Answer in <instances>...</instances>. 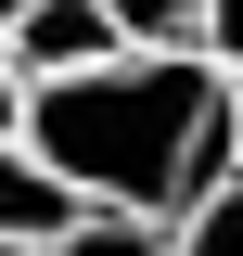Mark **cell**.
Returning a JSON list of instances; mask_svg holds the SVG:
<instances>
[{
	"mask_svg": "<svg viewBox=\"0 0 243 256\" xmlns=\"http://www.w3.org/2000/svg\"><path fill=\"white\" fill-rule=\"evenodd\" d=\"M26 154L90 218H180L205 180H230V77L205 52H116L26 102Z\"/></svg>",
	"mask_w": 243,
	"mask_h": 256,
	"instance_id": "6da1fadb",
	"label": "cell"
},
{
	"mask_svg": "<svg viewBox=\"0 0 243 256\" xmlns=\"http://www.w3.org/2000/svg\"><path fill=\"white\" fill-rule=\"evenodd\" d=\"M0 52H13L38 90H52V77H90V64H116L128 38H116V13H102V0H26V26L0 38Z\"/></svg>",
	"mask_w": 243,
	"mask_h": 256,
	"instance_id": "7a4b0ae2",
	"label": "cell"
},
{
	"mask_svg": "<svg viewBox=\"0 0 243 256\" xmlns=\"http://www.w3.org/2000/svg\"><path fill=\"white\" fill-rule=\"evenodd\" d=\"M77 218H90V205H77V192H64L26 141H0V244H64Z\"/></svg>",
	"mask_w": 243,
	"mask_h": 256,
	"instance_id": "3957f363",
	"label": "cell"
},
{
	"mask_svg": "<svg viewBox=\"0 0 243 256\" xmlns=\"http://www.w3.org/2000/svg\"><path fill=\"white\" fill-rule=\"evenodd\" d=\"M166 244L180 256H243V180H205L180 218H166Z\"/></svg>",
	"mask_w": 243,
	"mask_h": 256,
	"instance_id": "277c9868",
	"label": "cell"
},
{
	"mask_svg": "<svg viewBox=\"0 0 243 256\" xmlns=\"http://www.w3.org/2000/svg\"><path fill=\"white\" fill-rule=\"evenodd\" d=\"M128 52H205V0H102Z\"/></svg>",
	"mask_w": 243,
	"mask_h": 256,
	"instance_id": "5b68a950",
	"label": "cell"
},
{
	"mask_svg": "<svg viewBox=\"0 0 243 256\" xmlns=\"http://www.w3.org/2000/svg\"><path fill=\"white\" fill-rule=\"evenodd\" d=\"M52 256H180V244H166V218H77Z\"/></svg>",
	"mask_w": 243,
	"mask_h": 256,
	"instance_id": "8992f818",
	"label": "cell"
},
{
	"mask_svg": "<svg viewBox=\"0 0 243 256\" xmlns=\"http://www.w3.org/2000/svg\"><path fill=\"white\" fill-rule=\"evenodd\" d=\"M205 64L243 77V0H205Z\"/></svg>",
	"mask_w": 243,
	"mask_h": 256,
	"instance_id": "52a82bcc",
	"label": "cell"
},
{
	"mask_svg": "<svg viewBox=\"0 0 243 256\" xmlns=\"http://www.w3.org/2000/svg\"><path fill=\"white\" fill-rule=\"evenodd\" d=\"M26 102H38V77H26L13 52H0V141H26Z\"/></svg>",
	"mask_w": 243,
	"mask_h": 256,
	"instance_id": "ba28073f",
	"label": "cell"
},
{
	"mask_svg": "<svg viewBox=\"0 0 243 256\" xmlns=\"http://www.w3.org/2000/svg\"><path fill=\"white\" fill-rule=\"evenodd\" d=\"M230 180H243V77H230Z\"/></svg>",
	"mask_w": 243,
	"mask_h": 256,
	"instance_id": "9c48e42d",
	"label": "cell"
},
{
	"mask_svg": "<svg viewBox=\"0 0 243 256\" xmlns=\"http://www.w3.org/2000/svg\"><path fill=\"white\" fill-rule=\"evenodd\" d=\"M13 26H26V0H0V38H13Z\"/></svg>",
	"mask_w": 243,
	"mask_h": 256,
	"instance_id": "30bf717a",
	"label": "cell"
},
{
	"mask_svg": "<svg viewBox=\"0 0 243 256\" xmlns=\"http://www.w3.org/2000/svg\"><path fill=\"white\" fill-rule=\"evenodd\" d=\"M0 256H52V244H0Z\"/></svg>",
	"mask_w": 243,
	"mask_h": 256,
	"instance_id": "8fae6325",
	"label": "cell"
}]
</instances>
